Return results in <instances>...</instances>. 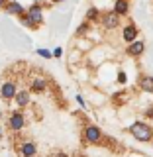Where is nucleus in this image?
<instances>
[{"label": "nucleus", "mask_w": 153, "mask_h": 157, "mask_svg": "<svg viewBox=\"0 0 153 157\" xmlns=\"http://www.w3.org/2000/svg\"><path fill=\"white\" fill-rule=\"evenodd\" d=\"M98 16H100V14H98V10L96 8H88V12H86V20H98Z\"/></svg>", "instance_id": "dca6fc26"}, {"label": "nucleus", "mask_w": 153, "mask_h": 157, "mask_svg": "<svg viewBox=\"0 0 153 157\" xmlns=\"http://www.w3.org/2000/svg\"><path fill=\"white\" fill-rule=\"evenodd\" d=\"M53 55H55V57H61V55H63V49H61V47H57L55 51H53Z\"/></svg>", "instance_id": "aec40b11"}, {"label": "nucleus", "mask_w": 153, "mask_h": 157, "mask_svg": "<svg viewBox=\"0 0 153 157\" xmlns=\"http://www.w3.org/2000/svg\"><path fill=\"white\" fill-rule=\"evenodd\" d=\"M6 12L14 14V16H22V14H24V6L18 4V2H8L6 4Z\"/></svg>", "instance_id": "ddd939ff"}, {"label": "nucleus", "mask_w": 153, "mask_h": 157, "mask_svg": "<svg viewBox=\"0 0 153 157\" xmlns=\"http://www.w3.org/2000/svg\"><path fill=\"white\" fill-rule=\"evenodd\" d=\"M51 2H63V0H51Z\"/></svg>", "instance_id": "b1692460"}, {"label": "nucleus", "mask_w": 153, "mask_h": 157, "mask_svg": "<svg viewBox=\"0 0 153 157\" xmlns=\"http://www.w3.org/2000/svg\"><path fill=\"white\" fill-rule=\"evenodd\" d=\"M16 104H18L20 108H24V106L29 104V92H28V90H20L18 94H16Z\"/></svg>", "instance_id": "4468645a"}, {"label": "nucleus", "mask_w": 153, "mask_h": 157, "mask_svg": "<svg viewBox=\"0 0 153 157\" xmlns=\"http://www.w3.org/2000/svg\"><path fill=\"white\" fill-rule=\"evenodd\" d=\"M86 29H88V24L85 22V24H81V26H78V29H77V33H78V36H82V33H86Z\"/></svg>", "instance_id": "a211bd4d"}, {"label": "nucleus", "mask_w": 153, "mask_h": 157, "mask_svg": "<svg viewBox=\"0 0 153 157\" xmlns=\"http://www.w3.org/2000/svg\"><path fill=\"white\" fill-rule=\"evenodd\" d=\"M55 157H69V155H67V153H63V151H59V153H57Z\"/></svg>", "instance_id": "5701e85b"}, {"label": "nucleus", "mask_w": 153, "mask_h": 157, "mask_svg": "<svg viewBox=\"0 0 153 157\" xmlns=\"http://www.w3.org/2000/svg\"><path fill=\"white\" fill-rule=\"evenodd\" d=\"M102 140H104V134H102V130H100L98 126L88 124V126L85 128V141H86V144L96 145V144H100Z\"/></svg>", "instance_id": "f03ea898"}, {"label": "nucleus", "mask_w": 153, "mask_h": 157, "mask_svg": "<svg viewBox=\"0 0 153 157\" xmlns=\"http://www.w3.org/2000/svg\"><path fill=\"white\" fill-rule=\"evenodd\" d=\"M20 20H22V24L24 26H28V28H36V24H33V20L28 16V14H22V16H20Z\"/></svg>", "instance_id": "2eb2a0df"}, {"label": "nucleus", "mask_w": 153, "mask_h": 157, "mask_svg": "<svg viewBox=\"0 0 153 157\" xmlns=\"http://www.w3.org/2000/svg\"><path fill=\"white\" fill-rule=\"evenodd\" d=\"M18 94V86L14 81H6L2 82V86H0V96L4 98V100H10V98H16Z\"/></svg>", "instance_id": "20e7f679"}, {"label": "nucleus", "mask_w": 153, "mask_h": 157, "mask_svg": "<svg viewBox=\"0 0 153 157\" xmlns=\"http://www.w3.org/2000/svg\"><path fill=\"white\" fill-rule=\"evenodd\" d=\"M128 132L140 144H151V140H153V128L147 122H134V124L128 128Z\"/></svg>", "instance_id": "f257e3e1"}, {"label": "nucleus", "mask_w": 153, "mask_h": 157, "mask_svg": "<svg viewBox=\"0 0 153 157\" xmlns=\"http://www.w3.org/2000/svg\"><path fill=\"white\" fill-rule=\"evenodd\" d=\"M118 24H120V16L112 10V12H106L104 16H102V26H104L106 29H114L118 28Z\"/></svg>", "instance_id": "423d86ee"}, {"label": "nucleus", "mask_w": 153, "mask_h": 157, "mask_svg": "<svg viewBox=\"0 0 153 157\" xmlns=\"http://www.w3.org/2000/svg\"><path fill=\"white\" fill-rule=\"evenodd\" d=\"M28 16L33 20V24H36V26H39V24H41V20H43V10H41V6H39V4H33V6L29 8Z\"/></svg>", "instance_id": "1a4fd4ad"}, {"label": "nucleus", "mask_w": 153, "mask_h": 157, "mask_svg": "<svg viewBox=\"0 0 153 157\" xmlns=\"http://www.w3.org/2000/svg\"><path fill=\"white\" fill-rule=\"evenodd\" d=\"M36 153H37V145H36V141H32V140H26L18 145V155L20 157H36Z\"/></svg>", "instance_id": "7ed1b4c3"}, {"label": "nucleus", "mask_w": 153, "mask_h": 157, "mask_svg": "<svg viewBox=\"0 0 153 157\" xmlns=\"http://www.w3.org/2000/svg\"><path fill=\"white\" fill-rule=\"evenodd\" d=\"M128 55L130 57H140V55H143V51H145V43L141 41V39H136L134 43H130L128 45Z\"/></svg>", "instance_id": "0eeeda50"}, {"label": "nucleus", "mask_w": 153, "mask_h": 157, "mask_svg": "<svg viewBox=\"0 0 153 157\" xmlns=\"http://www.w3.org/2000/svg\"><path fill=\"white\" fill-rule=\"evenodd\" d=\"M122 39H124L126 43H134L137 39V28L134 24H128V26L122 29Z\"/></svg>", "instance_id": "6e6552de"}, {"label": "nucleus", "mask_w": 153, "mask_h": 157, "mask_svg": "<svg viewBox=\"0 0 153 157\" xmlns=\"http://www.w3.org/2000/svg\"><path fill=\"white\" fill-rule=\"evenodd\" d=\"M77 102H78V104H81L82 108H85V100H82V96H77Z\"/></svg>", "instance_id": "412c9836"}, {"label": "nucleus", "mask_w": 153, "mask_h": 157, "mask_svg": "<svg viewBox=\"0 0 153 157\" xmlns=\"http://www.w3.org/2000/svg\"><path fill=\"white\" fill-rule=\"evenodd\" d=\"M8 126H10V130H14V132H20L24 126H26V118H24L22 112H14L12 116H10V120H8Z\"/></svg>", "instance_id": "39448f33"}, {"label": "nucleus", "mask_w": 153, "mask_h": 157, "mask_svg": "<svg viewBox=\"0 0 153 157\" xmlns=\"http://www.w3.org/2000/svg\"><path fill=\"white\" fill-rule=\"evenodd\" d=\"M114 12L118 16H126L130 12V0H116L114 2Z\"/></svg>", "instance_id": "9d476101"}, {"label": "nucleus", "mask_w": 153, "mask_h": 157, "mask_svg": "<svg viewBox=\"0 0 153 157\" xmlns=\"http://www.w3.org/2000/svg\"><path fill=\"white\" fill-rule=\"evenodd\" d=\"M151 145H153V140H151Z\"/></svg>", "instance_id": "393cba45"}, {"label": "nucleus", "mask_w": 153, "mask_h": 157, "mask_svg": "<svg viewBox=\"0 0 153 157\" xmlns=\"http://www.w3.org/2000/svg\"><path fill=\"white\" fill-rule=\"evenodd\" d=\"M140 88L145 92H149V94H153V77L151 75H143L140 78Z\"/></svg>", "instance_id": "9b49d317"}, {"label": "nucleus", "mask_w": 153, "mask_h": 157, "mask_svg": "<svg viewBox=\"0 0 153 157\" xmlns=\"http://www.w3.org/2000/svg\"><path fill=\"white\" fill-rule=\"evenodd\" d=\"M6 4H8V0H0V8H6Z\"/></svg>", "instance_id": "4be33fe9"}, {"label": "nucleus", "mask_w": 153, "mask_h": 157, "mask_svg": "<svg viewBox=\"0 0 153 157\" xmlns=\"http://www.w3.org/2000/svg\"><path fill=\"white\" fill-rule=\"evenodd\" d=\"M118 82H122V85L126 82V73H124V71H120V73H118Z\"/></svg>", "instance_id": "6ab92c4d"}, {"label": "nucleus", "mask_w": 153, "mask_h": 157, "mask_svg": "<svg viewBox=\"0 0 153 157\" xmlns=\"http://www.w3.org/2000/svg\"><path fill=\"white\" fill-rule=\"evenodd\" d=\"M45 86H47V81H45L43 77H33V78H32V90L43 92V90H45Z\"/></svg>", "instance_id": "f8f14e48"}, {"label": "nucleus", "mask_w": 153, "mask_h": 157, "mask_svg": "<svg viewBox=\"0 0 153 157\" xmlns=\"http://www.w3.org/2000/svg\"><path fill=\"white\" fill-rule=\"evenodd\" d=\"M37 55H41L45 59H51V51H47V49H37Z\"/></svg>", "instance_id": "f3484780"}]
</instances>
